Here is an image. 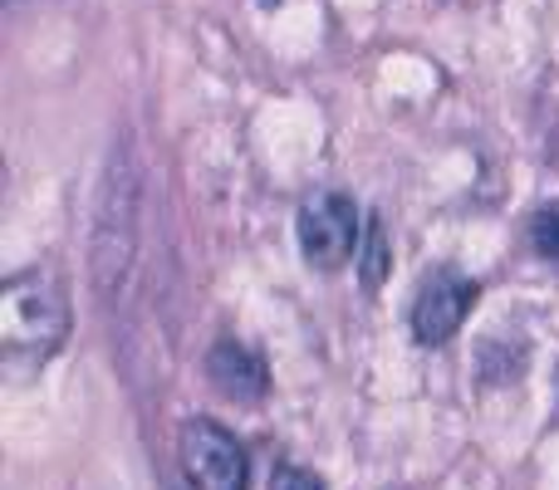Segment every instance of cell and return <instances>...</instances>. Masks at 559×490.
<instances>
[{
  "mask_svg": "<svg viewBox=\"0 0 559 490\" xmlns=\"http://www.w3.org/2000/svg\"><path fill=\"white\" fill-rule=\"evenodd\" d=\"M358 275H364V289H383V279L393 275V246H388L383 216H368V226H364V246H358Z\"/></svg>",
  "mask_w": 559,
  "mask_h": 490,
  "instance_id": "52a82bcc",
  "label": "cell"
},
{
  "mask_svg": "<svg viewBox=\"0 0 559 490\" xmlns=\"http://www.w3.org/2000/svg\"><path fill=\"white\" fill-rule=\"evenodd\" d=\"M472 304H476V279L456 275V270H437L432 279H423V289H417V299H413L417 344H427V348L452 344L456 328L472 314Z\"/></svg>",
  "mask_w": 559,
  "mask_h": 490,
  "instance_id": "5b68a950",
  "label": "cell"
},
{
  "mask_svg": "<svg viewBox=\"0 0 559 490\" xmlns=\"http://www.w3.org/2000/svg\"><path fill=\"white\" fill-rule=\"evenodd\" d=\"M531 241H535V250H540V255L559 260V202L540 206V212L531 216Z\"/></svg>",
  "mask_w": 559,
  "mask_h": 490,
  "instance_id": "ba28073f",
  "label": "cell"
},
{
  "mask_svg": "<svg viewBox=\"0 0 559 490\" xmlns=\"http://www.w3.org/2000/svg\"><path fill=\"white\" fill-rule=\"evenodd\" d=\"M69 338V299L45 270H20L0 289V354L10 373L20 363L39 368Z\"/></svg>",
  "mask_w": 559,
  "mask_h": 490,
  "instance_id": "7a4b0ae2",
  "label": "cell"
},
{
  "mask_svg": "<svg viewBox=\"0 0 559 490\" xmlns=\"http://www.w3.org/2000/svg\"><path fill=\"white\" fill-rule=\"evenodd\" d=\"M206 378H212L216 393L241 407H255L271 393V368H265V358L255 354L251 344H241V338H222V344L206 354Z\"/></svg>",
  "mask_w": 559,
  "mask_h": 490,
  "instance_id": "8992f818",
  "label": "cell"
},
{
  "mask_svg": "<svg viewBox=\"0 0 559 490\" xmlns=\"http://www.w3.org/2000/svg\"><path fill=\"white\" fill-rule=\"evenodd\" d=\"M138 212H143V172L128 143H114L98 177V202H94V241H88V275H94L98 295H114L128 279L138 255Z\"/></svg>",
  "mask_w": 559,
  "mask_h": 490,
  "instance_id": "6da1fadb",
  "label": "cell"
},
{
  "mask_svg": "<svg viewBox=\"0 0 559 490\" xmlns=\"http://www.w3.org/2000/svg\"><path fill=\"white\" fill-rule=\"evenodd\" d=\"M182 471L192 490H251V462H246V446L226 432L212 417H192L182 422Z\"/></svg>",
  "mask_w": 559,
  "mask_h": 490,
  "instance_id": "277c9868",
  "label": "cell"
},
{
  "mask_svg": "<svg viewBox=\"0 0 559 490\" xmlns=\"http://www.w3.org/2000/svg\"><path fill=\"white\" fill-rule=\"evenodd\" d=\"M271 490H324L314 471H305V466H280L271 476Z\"/></svg>",
  "mask_w": 559,
  "mask_h": 490,
  "instance_id": "9c48e42d",
  "label": "cell"
},
{
  "mask_svg": "<svg viewBox=\"0 0 559 490\" xmlns=\"http://www.w3.org/2000/svg\"><path fill=\"white\" fill-rule=\"evenodd\" d=\"M364 216H358V206L348 202L344 192H319L309 196L305 206H299V255L309 260L314 270H338L348 255H358V246H364Z\"/></svg>",
  "mask_w": 559,
  "mask_h": 490,
  "instance_id": "3957f363",
  "label": "cell"
}]
</instances>
